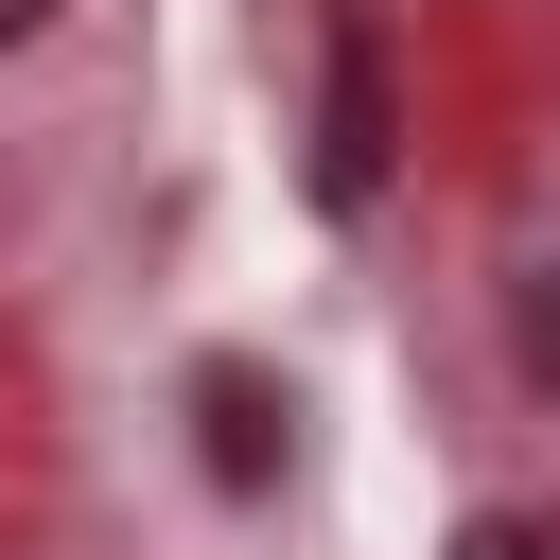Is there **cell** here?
<instances>
[{
    "instance_id": "1",
    "label": "cell",
    "mask_w": 560,
    "mask_h": 560,
    "mask_svg": "<svg viewBox=\"0 0 560 560\" xmlns=\"http://www.w3.org/2000/svg\"><path fill=\"white\" fill-rule=\"evenodd\" d=\"M385 175V70H368V35H332V140H315V192H368Z\"/></svg>"
},
{
    "instance_id": "2",
    "label": "cell",
    "mask_w": 560,
    "mask_h": 560,
    "mask_svg": "<svg viewBox=\"0 0 560 560\" xmlns=\"http://www.w3.org/2000/svg\"><path fill=\"white\" fill-rule=\"evenodd\" d=\"M210 455H228V472H262V385H245V368H210Z\"/></svg>"
},
{
    "instance_id": "3",
    "label": "cell",
    "mask_w": 560,
    "mask_h": 560,
    "mask_svg": "<svg viewBox=\"0 0 560 560\" xmlns=\"http://www.w3.org/2000/svg\"><path fill=\"white\" fill-rule=\"evenodd\" d=\"M525 368H542V402H560V262H542V298H525Z\"/></svg>"
},
{
    "instance_id": "4",
    "label": "cell",
    "mask_w": 560,
    "mask_h": 560,
    "mask_svg": "<svg viewBox=\"0 0 560 560\" xmlns=\"http://www.w3.org/2000/svg\"><path fill=\"white\" fill-rule=\"evenodd\" d=\"M455 560H560V542H542V525H472Z\"/></svg>"
},
{
    "instance_id": "5",
    "label": "cell",
    "mask_w": 560,
    "mask_h": 560,
    "mask_svg": "<svg viewBox=\"0 0 560 560\" xmlns=\"http://www.w3.org/2000/svg\"><path fill=\"white\" fill-rule=\"evenodd\" d=\"M35 18H52V0H0V52H18V35H35Z\"/></svg>"
}]
</instances>
